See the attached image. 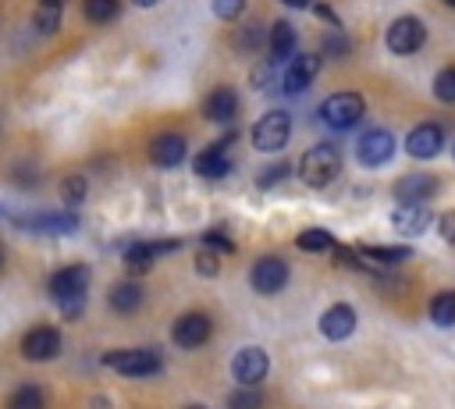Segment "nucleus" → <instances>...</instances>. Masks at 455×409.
<instances>
[{"instance_id": "nucleus-1", "label": "nucleus", "mask_w": 455, "mask_h": 409, "mask_svg": "<svg viewBox=\"0 0 455 409\" xmlns=\"http://www.w3.org/2000/svg\"><path fill=\"white\" fill-rule=\"evenodd\" d=\"M85 288H89V267H85V263L60 267V270H53V277L46 281V292L57 299V306L64 309V317H78V313H82Z\"/></svg>"}, {"instance_id": "nucleus-2", "label": "nucleus", "mask_w": 455, "mask_h": 409, "mask_svg": "<svg viewBox=\"0 0 455 409\" xmlns=\"http://www.w3.org/2000/svg\"><path fill=\"white\" fill-rule=\"evenodd\" d=\"M338 171H341V153H338V146H331V142L309 146V149L302 153V160H299V178H302L309 188L331 185V181L338 178Z\"/></svg>"}, {"instance_id": "nucleus-3", "label": "nucleus", "mask_w": 455, "mask_h": 409, "mask_svg": "<svg viewBox=\"0 0 455 409\" xmlns=\"http://www.w3.org/2000/svg\"><path fill=\"white\" fill-rule=\"evenodd\" d=\"M363 110H366V100L359 92H331L323 103H320V121L327 128H355L363 121Z\"/></svg>"}, {"instance_id": "nucleus-4", "label": "nucleus", "mask_w": 455, "mask_h": 409, "mask_svg": "<svg viewBox=\"0 0 455 409\" xmlns=\"http://www.w3.org/2000/svg\"><path fill=\"white\" fill-rule=\"evenodd\" d=\"M103 366L124 377H153L160 373V352L153 349H110L103 352Z\"/></svg>"}, {"instance_id": "nucleus-5", "label": "nucleus", "mask_w": 455, "mask_h": 409, "mask_svg": "<svg viewBox=\"0 0 455 409\" xmlns=\"http://www.w3.org/2000/svg\"><path fill=\"white\" fill-rule=\"evenodd\" d=\"M252 146L259 149V153H277V149H284L288 146V135H291V117L284 114V110H270V114H263L256 124H252Z\"/></svg>"}, {"instance_id": "nucleus-6", "label": "nucleus", "mask_w": 455, "mask_h": 409, "mask_svg": "<svg viewBox=\"0 0 455 409\" xmlns=\"http://www.w3.org/2000/svg\"><path fill=\"white\" fill-rule=\"evenodd\" d=\"M423 43H427V25L416 14H402L391 21V28H387V50L391 53L409 57V53H419Z\"/></svg>"}, {"instance_id": "nucleus-7", "label": "nucleus", "mask_w": 455, "mask_h": 409, "mask_svg": "<svg viewBox=\"0 0 455 409\" xmlns=\"http://www.w3.org/2000/svg\"><path fill=\"white\" fill-rule=\"evenodd\" d=\"M288 277H291V270H288V263L281 256H259L252 263V270H249V285L259 295H277L288 285Z\"/></svg>"}, {"instance_id": "nucleus-8", "label": "nucleus", "mask_w": 455, "mask_h": 409, "mask_svg": "<svg viewBox=\"0 0 455 409\" xmlns=\"http://www.w3.org/2000/svg\"><path fill=\"white\" fill-rule=\"evenodd\" d=\"M391 153H395V139H391L387 128H370L355 142V156H359L363 167H380V164L391 160Z\"/></svg>"}, {"instance_id": "nucleus-9", "label": "nucleus", "mask_w": 455, "mask_h": 409, "mask_svg": "<svg viewBox=\"0 0 455 409\" xmlns=\"http://www.w3.org/2000/svg\"><path fill=\"white\" fill-rule=\"evenodd\" d=\"M235 135L238 132H224L213 146H206L199 156H196V174L199 178H224L228 171H231V156H228V149H231V142H235Z\"/></svg>"}, {"instance_id": "nucleus-10", "label": "nucleus", "mask_w": 455, "mask_h": 409, "mask_svg": "<svg viewBox=\"0 0 455 409\" xmlns=\"http://www.w3.org/2000/svg\"><path fill=\"white\" fill-rule=\"evenodd\" d=\"M210 334H213V324H210L206 313H185V317H178L174 327H171V338H174V345H181V349H199V345L210 341Z\"/></svg>"}, {"instance_id": "nucleus-11", "label": "nucleus", "mask_w": 455, "mask_h": 409, "mask_svg": "<svg viewBox=\"0 0 455 409\" xmlns=\"http://www.w3.org/2000/svg\"><path fill=\"white\" fill-rule=\"evenodd\" d=\"M441 149H444V128L434 124V121L416 124V128L409 132V139H405V153L416 156V160H430V156H437Z\"/></svg>"}, {"instance_id": "nucleus-12", "label": "nucleus", "mask_w": 455, "mask_h": 409, "mask_svg": "<svg viewBox=\"0 0 455 409\" xmlns=\"http://www.w3.org/2000/svg\"><path fill=\"white\" fill-rule=\"evenodd\" d=\"M60 352V331L43 324V327H32L25 338H21V356L32 359V363H46Z\"/></svg>"}, {"instance_id": "nucleus-13", "label": "nucleus", "mask_w": 455, "mask_h": 409, "mask_svg": "<svg viewBox=\"0 0 455 409\" xmlns=\"http://www.w3.org/2000/svg\"><path fill=\"white\" fill-rule=\"evenodd\" d=\"M185 153H188V139H185L181 132H160V135L149 142V160H153L156 167H164V171L178 167V164L185 160Z\"/></svg>"}, {"instance_id": "nucleus-14", "label": "nucleus", "mask_w": 455, "mask_h": 409, "mask_svg": "<svg viewBox=\"0 0 455 409\" xmlns=\"http://www.w3.org/2000/svg\"><path fill=\"white\" fill-rule=\"evenodd\" d=\"M267 370H270V359H267V352L256 349V345L238 349L235 359H231V373H235L238 384H259V381L267 377Z\"/></svg>"}, {"instance_id": "nucleus-15", "label": "nucleus", "mask_w": 455, "mask_h": 409, "mask_svg": "<svg viewBox=\"0 0 455 409\" xmlns=\"http://www.w3.org/2000/svg\"><path fill=\"white\" fill-rule=\"evenodd\" d=\"M320 53H299V57H291V64H288V71H284V92L288 96H299V92H306L309 85H313V78L320 75Z\"/></svg>"}, {"instance_id": "nucleus-16", "label": "nucleus", "mask_w": 455, "mask_h": 409, "mask_svg": "<svg viewBox=\"0 0 455 409\" xmlns=\"http://www.w3.org/2000/svg\"><path fill=\"white\" fill-rule=\"evenodd\" d=\"M352 331H355V309H352L348 302H334V306L323 309V317H320V334H323L327 341H345Z\"/></svg>"}, {"instance_id": "nucleus-17", "label": "nucleus", "mask_w": 455, "mask_h": 409, "mask_svg": "<svg viewBox=\"0 0 455 409\" xmlns=\"http://www.w3.org/2000/svg\"><path fill=\"white\" fill-rule=\"evenodd\" d=\"M437 188H441V181L434 174H427V171H412V174H405V178L395 181L398 203H427Z\"/></svg>"}, {"instance_id": "nucleus-18", "label": "nucleus", "mask_w": 455, "mask_h": 409, "mask_svg": "<svg viewBox=\"0 0 455 409\" xmlns=\"http://www.w3.org/2000/svg\"><path fill=\"white\" fill-rule=\"evenodd\" d=\"M430 221H434V213L427 210V203H398L391 213V228L398 235H423Z\"/></svg>"}, {"instance_id": "nucleus-19", "label": "nucleus", "mask_w": 455, "mask_h": 409, "mask_svg": "<svg viewBox=\"0 0 455 409\" xmlns=\"http://www.w3.org/2000/svg\"><path fill=\"white\" fill-rule=\"evenodd\" d=\"M235 114H238V92L228 89V85L213 89V92L203 100V117L213 121V124H231Z\"/></svg>"}, {"instance_id": "nucleus-20", "label": "nucleus", "mask_w": 455, "mask_h": 409, "mask_svg": "<svg viewBox=\"0 0 455 409\" xmlns=\"http://www.w3.org/2000/svg\"><path fill=\"white\" fill-rule=\"evenodd\" d=\"M267 50H270V57H267V60H274V64L291 60V57H295V50H299L295 25H291V21H274V25H270V32H267Z\"/></svg>"}, {"instance_id": "nucleus-21", "label": "nucleus", "mask_w": 455, "mask_h": 409, "mask_svg": "<svg viewBox=\"0 0 455 409\" xmlns=\"http://www.w3.org/2000/svg\"><path fill=\"white\" fill-rule=\"evenodd\" d=\"M178 245H181L178 238H167V242H139V245H132V249L124 253V267H128L132 274H142V270H149V267H153V260H156V256L174 253Z\"/></svg>"}, {"instance_id": "nucleus-22", "label": "nucleus", "mask_w": 455, "mask_h": 409, "mask_svg": "<svg viewBox=\"0 0 455 409\" xmlns=\"http://www.w3.org/2000/svg\"><path fill=\"white\" fill-rule=\"evenodd\" d=\"M142 299H146V295H142V285H139V281H132V277L117 281V285L107 292L110 309H114V313H121V317H124V313H135V309L142 306Z\"/></svg>"}, {"instance_id": "nucleus-23", "label": "nucleus", "mask_w": 455, "mask_h": 409, "mask_svg": "<svg viewBox=\"0 0 455 409\" xmlns=\"http://www.w3.org/2000/svg\"><path fill=\"white\" fill-rule=\"evenodd\" d=\"M295 245H299L302 253L320 256V253H334V249H338V238H334L331 231H323V228H306V231H299Z\"/></svg>"}, {"instance_id": "nucleus-24", "label": "nucleus", "mask_w": 455, "mask_h": 409, "mask_svg": "<svg viewBox=\"0 0 455 409\" xmlns=\"http://www.w3.org/2000/svg\"><path fill=\"white\" fill-rule=\"evenodd\" d=\"M82 14L92 25H107V21H114L121 14V0H85L82 4Z\"/></svg>"}, {"instance_id": "nucleus-25", "label": "nucleus", "mask_w": 455, "mask_h": 409, "mask_svg": "<svg viewBox=\"0 0 455 409\" xmlns=\"http://www.w3.org/2000/svg\"><path fill=\"white\" fill-rule=\"evenodd\" d=\"M430 320L437 327H451L455 324V292H437L430 299Z\"/></svg>"}, {"instance_id": "nucleus-26", "label": "nucleus", "mask_w": 455, "mask_h": 409, "mask_svg": "<svg viewBox=\"0 0 455 409\" xmlns=\"http://www.w3.org/2000/svg\"><path fill=\"white\" fill-rule=\"evenodd\" d=\"M36 224H25V228H36V231H50V235H68V231H75L78 228V221H75V213L68 217V213H46V217H32Z\"/></svg>"}, {"instance_id": "nucleus-27", "label": "nucleus", "mask_w": 455, "mask_h": 409, "mask_svg": "<svg viewBox=\"0 0 455 409\" xmlns=\"http://www.w3.org/2000/svg\"><path fill=\"white\" fill-rule=\"evenodd\" d=\"M43 388L39 384H21L14 388V395L7 398V409H43Z\"/></svg>"}, {"instance_id": "nucleus-28", "label": "nucleus", "mask_w": 455, "mask_h": 409, "mask_svg": "<svg viewBox=\"0 0 455 409\" xmlns=\"http://www.w3.org/2000/svg\"><path fill=\"white\" fill-rule=\"evenodd\" d=\"M228 409H263V391H256V384H238V391L228 395Z\"/></svg>"}, {"instance_id": "nucleus-29", "label": "nucleus", "mask_w": 455, "mask_h": 409, "mask_svg": "<svg viewBox=\"0 0 455 409\" xmlns=\"http://www.w3.org/2000/svg\"><path fill=\"white\" fill-rule=\"evenodd\" d=\"M434 96H437L441 103H455V68L437 71V78H434Z\"/></svg>"}, {"instance_id": "nucleus-30", "label": "nucleus", "mask_w": 455, "mask_h": 409, "mask_svg": "<svg viewBox=\"0 0 455 409\" xmlns=\"http://www.w3.org/2000/svg\"><path fill=\"white\" fill-rule=\"evenodd\" d=\"M36 28L39 32H57L60 28V7H50V4H39V11H36Z\"/></svg>"}, {"instance_id": "nucleus-31", "label": "nucleus", "mask_w": 455, "mask_h": 409, "mask_svg": "<svg viewBox=\"0 0 455 409\" xmlns=\"http://www.w3.org/2000/svg\"><path fill=\"white\" fill-rule=\"evenodd\" d=\"M288 174H291V164H288V160H277L274 167H267V171H259V174H256V185H259V188H267V185L284 181Z\"/></svg>"}, {"instance_id": "nucleus-32", "label": "nucleus", "mask_w": 455, "mask_h": 409, "mask_svg": "<svg viewBox=\"0 0 455 409\" xmlns=\"http://www.w3.org/2000/svg\"><path fill=\"white\" fill-rule=\"evenodd\" d=\"M196 274H199V277H217V274H220V256H217L213 249H199V256H196Z\"/></svg>"}, {"instance_id": "nucleus-33", "label": "nucleus", "mask_w": 455, "mask_h": 409, "mask_svg": "<svg viewBox=\"0 0 455 409\" xmlns=\"http://www.w3.org/2000/svg\"><path fill=\"white\" fill-rule=\"evenodd\" d=\"M242 11H245V0H213V14H217L220 21L242 18Z\"/></svg>"}, {"instance_id": "nucleus-34", "label": "nucleus", "mask_w": 455, "mask_h": 409, "mask_svg": "<svg viewBox=\"0 0 455 409\" xmlns=\"http://www.w3.org/2000/svg\"><path fill=\"white\" fill-rule=\"evenodd\" d=\"M60 188H64V199H68V203H82V199H85V178H82V174L64 178Z\"/></svg>"}, {"instance_id": "nucleus-35", "label": "nucleus", "mask_w": 455, "mask_h": 409, "mask_svg": "<svg viewBox=\"0 0 455 409\" xmlns=\"http://www.w3.org/2000/svg\"><path fill=\"white\" fill-rule=\"evenodd\" d=\"M203 245L213 249V253H235V242H231L224 231H206V235H203Z\"/></svg>"}, {"instance_id": "nucleus-36", "label": "nucleus", "mask_w": 455, "mask_h": 409, "mask_svg": "<svg viewBox=\"0 0 455 409\" xmlns=\"http://www.w3.org/2000/svg\"><path fill=\"white\" fill-rule=\"evenodd\" d=\"M270 78H274V60H263V64H256V68H252V75H249L252 89H267V85H270Z\"/></svg>"}, {"instance_id": "nucleus-37", "label": "nucleus", "mask_w": 455, "mask_h": 409, "mask_svg": "<svg viewBox=\"0 0 455 409\" xmlns=\"http://www.w3.org/2000/svg\"><path fill=\"white\" fill-rule=\"evenodd\" d=\"M259 43H263V28H245V32L235 36V46L238 50H256Z\"/></svg>"}, {"instance_id": "nucleus-38", "label": "nucleus", "mask_w": 455, "mask_h": 409, "mask_svg": "<svg viewBox=\"0 0 455 409\" xmlns=\"http://www.w3.org/2000/svg\"><path fill=\"white\" fill-rule=\"evenodd\" d=\"M437 231H441V238H444V242H451V245H455V210H444V213L437 217Z\"/></svg>"}, {"instance_id": "nucleus-39", "label": "nucleus", "mask_w": 455, "mask_h": 409, "mask_svg": "<svg viewBox=\"0 0 455 409\" xmlns=\"http://www.w3.org/2000/svg\"><path fill=\"white\" fill-rule=\"evenodd\" d=\"M313 11H316V14H320L327 25H334V28L341 25V21H338V14H334V7H327V4H316V0H313Z\"/></svg>"}, {"instance_id": "nucleus-40", "label": "nucleus", "mask_w": 455, "mask_h": 409, "mask_svg": "<svg viewBox=\"0 0 455 409\" xmlns=\"http://www.w3.org/2000/svg\"><path fill=\"white\" fill-rule=\"evenodd\" d=\"M284 7H313V0H281Z\"/></svg>"}, {"instance_id": "nucleus-41", "label": "nucleus", "mask_w": 455, "mask_h": 409, "mask_svg": "<svg viewBox=\"0 0 455 409\" xmlns=\"http://www.w3.org/2000/svg\"><path fill=\"white\" fill-rule=\"evenodd\" d=\"M135 7H153V4H160V0H132Z\"/></svg>"}, {"instance_id": "nucleus-42", "label": "nucleus", "mask_w": 455, "mask_h": 409, "mask_svg": "<svg viewBox=\"0 0 455 409\" xmlns=\"http://www.w3.org/2000/svg\"><path fill=\"white\" fill-rule=\"evenodd\" d=\"M39 4H50V7H60L64 0H39Z\"/></svg>"}, {"instance_id": "nucleus-43", "label": "nucleus", "mask_w": 455, "mask_h": 409, "mask_svg": "<svg viewBox=\"0 0 455 409\" xmlns=\"http://www.w3.org/2000/svg\"><path fill=\"white\" fill-rule=\"evenodd\" d=\"M444 4H448V7H455V0H444Z\"/></svg>"}, {"instance_id": "nucleus-44", "label": "nucleus", "mask_w": 455, "mask_h": 409, "mask_svg": "<svg viewBox=\"0 0 455 409\" xmlns=\"http://www.w3.org/2000/svg\"><path fill=\"white\" fill-rule=\"evenodd\" d=\"M0 267H4V249H0Z\"/></svg>"}, {"instance_id": "nucleus-45", "label": "nucleus", "mask_w": 455, "mask_h": 409, "mask_svg": "<svg viewBox=\"0 0 455 409\" xmlns=\"http://www.w3.org/2000/svg\"><path fill=\"white\" fill-rule=\"evenodd\" d=\"M188 409H203V405H188Z\"/></svg>"}]
</instances>
